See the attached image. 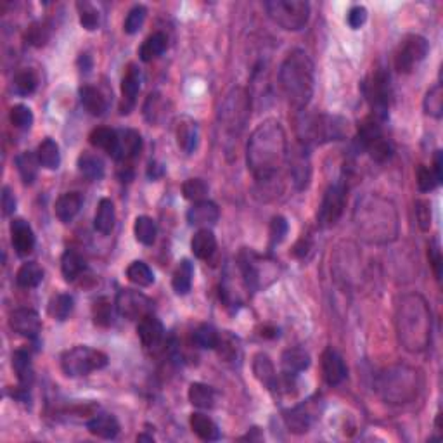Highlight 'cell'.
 I'll return each instance as SVG.
<instances>
[{
    "label": "cell",
    "mask_w": 443,
    "mask_h": 443,
    "mask_svg": "<svg viewBox=\"0 0 443 443\" xmlns=\"http://www.w3.org/2000/svg\"><path fill=\"white\" fill-rule=\"evenodd\" d=\"M286 132L277 119H265L246 146V165L258 182L272 181L287 161Z\"/></svg>",
    "instance_id": "1"
},
{
    "label": "cell",
    "mask_w": 443,
    "mask_h": 443,
    "mask_svg": "<svg viewBox=\"0 0 443 443\" xmlns=\"http://www.w3.org/2000/svg\"><path fill=\"white\" fill-rule=\"evenodd\" d=\"M357 233L370 245H386L398 235V213L391 201L379 194L358 199L353 211Z\"/></svg>",
    "instance_id": "2"
},
{
    "label": "cell",
    "mask_w": 443,
    "mask_h": 443,
    "mask_svg": "<svg viewBox=\"0 0 443 443\" xmlns=\"http://www.w3.org/2000/svg\"><path fill=\"white\" fill-rule=\"evenodd\" d=\"M395 327L398 341L407 352H425L431 341V310L428 301L417 293L402 297L395 312Z\"/></svg>",
    "instance_id": "3"
},
{
    "label": "cell",
    "mask_w": 443,
    "mask_h": 443,
    "mask_svg": "<svg viewBox=\"0 0 443 443\" xmlns=\"http://www.w3.org/2000/svg\"><path fill=\"white\" fill-rule=\"evenodd\" d=\"M279 85L289 106L303 111L314 95V63L303 49H294L286 55L279 68Z\"/></svg>",
    "instance_id": "4"
},
{
    "label": "cell",
    "mask_w": 443,
    "mask_h": 443,
    "mask_svg": "<svg viewBox=\"0 0 443 443\" xmlns=\"http://www.w3.org/2000/svg\"><path fill=\"white\" fill-rule=\"evenodd\" d=\"M422 388V376L410 365L397 364L383 370L376 379L379 397L391 405H405L419 397Z\"/></svg>",
    "instance_id": "5"
},
{
    "label": "cell",
    "mask_w": 443,
    "mask_h": 443,
    "mask_svg": "<svg viewBox=\"0 0 443 443\" xmlns=\"http://www.w3.org/2000/svg\"><path fill=\"white\" fill-rule=\"evenodd\" d=\"M251 99L250 94L242 87H235L225 95L220 113H218V125L225 135V141L237 142L239 135L246 129V123L250 119Z\"/></svg>",
    "instance_id": "6"
},
{
    "label": "cell",
    "mask_w": 443,
    "mask_h": 443,
    "mask_svg": "<svg viewBox=\"0 0 443 443\" xmlns=\"http://www.w3.org/2000/svg\"><path fill=\"white\" fill-rule=\"evenodd\" d=\"M348 123L339 117L331 114H315L305 118L300 123V139L303 146L309 144H326L333 141H341L346 135Z\"/></svg>",
    "instance_id": "7"
},
{
    "label": "cell",
    "mask_w": 443,
    "mask_h": 443,
    "mask_svg": "<svg viewBox=\"0 0 443 443\" xmlns=\"http://www.w3.org/2000/svg\"><path fill=\"white\" fill-rule=\"evenodd\" d=\"M263 7L275 25L287 31H300L309 25L310 4L305 0H269Z\"/></svg>",
    "instance_id": "8"
},
{
    "label": "cell",
    "mask_w": 443,
    "mask_h": 443,
    "mask_svg": "<svg viewBox=\"0 0 443 443\" xmlns=\"http://www.w3.org/2000/svg\"><path fill=\"white\" fill-rule=\"evenodd\" d=\"M110 362L107 355L90 346H73L61 355V369L68 378H80L105 369Z\"/></svg>",
    "instance_id": "9"
},
{
    "label": "cell",
    "mask_w": 443,
    "mask_h": 443,
    "mask_svg": "<svg viewBox=\"0 0 443 443\" xmlns=\"http://www.w3.org/2000/svg\"><path fill=\"white\" fill-rule=\"evenodd\" d=\"M357 144L362 151L369 153V156L378 163L386 161V159H390L391 154H393V147H391L388 139L383 135L381 125H379L378 119L374 118H367L365 122L358 127Z\"/></svg>",
    "instance_id": "10"
},
{
    "label": "cell",
    "mask_w": 443,
    "mask_h": 443,
    "mask_svg": "<svg viewBox=\"0 0 443 443\" xmlns=\"http://www.w3.org/2000/svg\"><path fill=\"white\" fill-rule=\"evenodd\" d=\"M429 53V42L421 35H407L395 53V70L398 73H412Z\"/></svg>",
    "instance_id": "11"
},
{
    "label": "cell",
    "mask_w": 443,
    "mask_h": 443,
    "mask_svg": "<svg viewBox=\"0 0 443 443\" xmlns=\"http://www.w3.org/2000/svg\"><path fill=\"white\" fill-rule=\"evenodd\" d=\"M365 95L369 99L370 107L378 119L388 118V110L391 102V83L390 75L383 68L374 71L365 83Z\"/></svg>",
    "instance_id": "12"
},
{
    "label": "cell",
    "mask_w": 443,
    "mask_h": 443,
    "mask_svg": "<svg viewBox=\"0 0 443 443\" xmlns=\"http://www.w3.org/2000/svg\"><path fill=\"white\" fill-rule=\"evenodd\" d=\"M345 205H346L345 182L331 183L326 189L324 196H322L321 206H319L317 213L319 225L324 227V229L336 225L339 218H341L343 211H345Z\"/></svg>",
    "instance_id": "13"
},
{
    "label": "cell",
    "mask_w": 443,
    "mask_h": 443,
    "mask_svg": "<svg viewBox=\"0 0 443 443\" xmlns=\"http://www.w3.org/2000/svg\"><path fill=\"white\" fill-rule=\"evenodd\" d=\"M117 310L129 321H141L147 314H153V301L139 291L122 289L117 294Z\"/></svg>",
    "instance_id": "14"
},
{
    "label": "cell",
    "mask_w": 443,
    "mask_h": 443,
    "mask_svg": "<svg viewBox=\"0 0 443 443\" xmlns=\"http://www.w3.org/2000/svg\"><path fill=\"white\" fill-rule=\"evenodd\" d=\"M9 326L19 336L30 339H37L38 333L42 331V321L38 314L31 309H16L9 315Z\"/></svg>",
    "instance_id": "15"
},
{
    "label": "cell",
    "mask_w": 443,
    "mask_h": 443,
    "mask_svg": "<svg viewBox=\"0 0 443 443\" xmlns=\"http://www.w3.org/2000/svg\"><path fill=\"white\" fill-rule=\"evenodd\" d=\"M141 70L137 65H129L125 75L122 80V105H119V113L129 114L137 102L139 90H141Z\"/></svg>",
    "instance_id": "16"
},
{
    "label": "cell",
    "mask_w": 443,
    "mask_h": 443,
    "mask_svg": "<svg viewBox=\"0 0 443 443\" xmlns=\"http://www.w3.org/2000/svg\"><path fill=\"white\" fill-rule=\"evenodd\" d=\"M322 365V376H324L326 383L329 386L341 385L348 374V367H346L345 361L334 348H326L321 357Z\"/></svg>",
    "instance_id": "17"
},
{
    "label": "cell",
    "mask_w": 443,
    "mask_h": 443,
    "mask_svg": "<svg viewBox=\"0 0 443 443\" xmlns=\"http://www.w3.org/2000/svg\"><path fill=\"white\" fill-rule=\"evenodd\" d=\"M11 241L19 257H26L35 248V233L31 225L23 218H14L11 222Z\"/></svg>",
    "instance_id": "18"
},
{
    "label": "cell",
    "mask_w": 443,
    "mask_h": 443,
    "mask_svg": "<svg viewBox=\"0 0 443 443\" xmlns=\"http://www.w3.org/2000/svg\"><path fill=\"white\" fill-rule=\"evenodd\" d=\"M137 336L141 339L142 346L146 348H156L161 345L163 336H165V327H163L161 321L153 314H147L139 321L137 326Z\"/></svg>",
    "instance_id": "19"
},
{
    "label": "cell",
    "mask_w": 443,
    "mask_h": 443,
    "mask_svg": "<svg viewBox=\"0 0 443 443\" xmlns=\"http://www.w3.org/2000/svg\"><path fill=\"white\" fill-rule=\"evenodd\" d=\"M218 218H220V210L208 199L194 203L187 211V222L194 227H201V229H208V225H215Z\"/></svg>",
    "instance_id": "20"
},
{
    "label": "cell",
    "mask_w": 443,
    "mask_h": 443,
    "mask_svg": "<svg viewBox=\"0 0 443 443\" xmlns=\"http://www.w3.org/2000/svg\"><path fill=\"white\" fill-rule=\"evenodd\" d=\"M291 177H293V183L297 186L298 191H303L309 186L310 177H312V165H310L309 147L300 146V149L294 151L293 158H291Z\"/></svg>",
    "instance_id": "21"
},
{
    "label": "cell",
    "mask_w": 443,
    "mask_h": 443,
    "mask_svg": "<svg viewBox=\"0 0 443 443\" xmlns=\"http://www.w3.org/2000/svg\"><path fill=\"white\" fill-rule=\"evenodd\" d=\"M87 429L102 440H114L119 433V422L113 414H95L87 421Z\"/></svg>",
    "instance_id": "22"
},
{
    "label": "cell",
    "mask_w": 443,
    "mask_h": 443,
    "mask_svg": "<svg viewBox=\"0 0 443 443\" xmlns=\"http://www.w3.org/2000/svg\"><path fill=\"white\" fill-rule=\"evenodd\" d=\"M253 374L258 381L262 383L263 386H267L270 391L277 390V383H279V374L275 370V367L270 361V357L267 353H257L253 357Z\"/></svg>",
    "instance_id": "23"
},
{
    "label": "cell",
    "mask_w": 443,
    "mask_h": 443,
    "mask_svg": "<svg viewBox=\"0 0 443 443\" xmlns=\"http://www.w3.org/2000/svg\"><path fill=\"white\" fill-rule=\"evenodd\" d=\"M89 142L97 149H102L105 153L113 156L114 159L118 158L119 151V134L117 130L107 129V127H97L90 132Z\"/></svg>",
    "instance_id": "24"
},
{
    "label": "cell",
    "mask_w": 443,
    "mask_h": 443,
    "mask_svg": "<svg viewBox=\"0 0 443 443\" xmlns=\"http://www.w3.org/2000/svg\"><path fill=\"white\" fill-rule=\"evenodd\" d=\"M82 206H83L82 194L77 193V191L65 193L63 196H59V199L55 201V217H58L63 223H70L80 213Z\"/></svg>",
    "instance_id": "25"
},
{
    "label": "cell",
    "mask_w": 443,
    "mask_h": 443,
    "mask_svg": "<svg viewBox=\"0 0 443 443\" xmlns=\"http://www.w3.org/2000/svg\"><path fill=\"white\" fill-rule=\"evenodd\" d=\"M199 142V127L193 118L183 117L177 125V144L186 154H193Z\"/></svg>",
    "instance_id": "26"
},
{
    "label": "cell",
    "mask_w": 443,
    "mask_h": 443,
    "mask_svg": "<svg viewBox=\"0 0 443 443\" xmlns=\"http://www.w3.org/2000/svg\"><path fill=\"white\" fill-rule=\"evenodd\" d=\"M80 101L92 117H102L107 110V101L101 90L94 85H83L80 89Z\"/></svg>",
    "instance_id": "27"
},
{
    "label": "cell",
    "mask_w": 443,
    "mask_h": 443,
    "mask_svg": "<svg viewBox=\"0 0 443 443\" xmlns=\"http://www.w3.org/2000/svg\"><path fill=\"white\" fill-rule=\"evenodd\" d=\"M114 222H117V210L111 199L102 198L97 205V211L94 217V227L99 234L107 235L113 233Z\"/></svg>",
    "instance_id": "28"
},
{
    "label": "cell",
    "mask_w": 443,
    "mask_h": 443,
    "mask_svg": "<svg viewBox=\"0 0 443 443\" xmlns=\"http://www.w3.org/2000/svg\"><path fill=\"white\" fill-rule=\"evenodd\" d=\"M189 425H191V429H193V433L198 438H201V440L215 442L220 438V429H218L217 422H215L211 417L205 416V414H201V412L191 414Z\"/></svg>",
    "instance_id": "29"
},
{
    "label": "cell",
    "mask_w": 443,
    "mask_h": 443,
    "mask_svg": "<svg viewBox=\"0 0 443 443\" xmlns=\"http://www.w3.org/2000/svg\"><path fill=\"white\" fill-rule=\"evenodd\" d=\"M191 250H193L196 258H199V260H208V258L213 257L215 250H217V237H215V234L210 229H199L193 235Z\"/></svg>",
    "instance_id": "30"
},
{
    "label": "cell",
    "mask_w": 443,
    "mask_h": 443,
    "mask_svg": "<svg viewBox=\"0 0 443 443\" xmlns=\"http://www.w3.org/2000/svg\"><path fill=\"white\" fill-rule=\"evenodd\" d=\"M281 364L282 373L291 374V376H298L303 370L309 369L310 355L303 348H289L282 353Z\"/></svg>",
    "instance_id": "31"
},
{
    "label": "cell",
    "mask_w": 443,
    "mask_h": 443,
    "mask_svg": "<svg viewBox=\"0 0 443 443\" xmlns=\"http://www.w3.org/2000/svg\"><path fill=\"white\" fill-rule=\"evenodd\" d=\"M142 151V137L137 130H125L119 134L118 161H130Z\"/></svg>",
    "instance_id": "32"
},
{
    "label": "cell",
    "mask_w": 443,
    "mask_h": 443,
    "mask_svg": "<svg viewBox=\"0 0 443 443\" xmlns=\"http://www.w3.org/2000/svg\"><path fill=\"white\" fill-rule=\"evenodd\" d=\"M166 46H169V38L163 31H154L153 35H149L146 40L142 42L141 49H139V58L144 63H151L154 59H158L159 55L166 50Z\"/></svg>",
    "instance_id": "33"
},
{
    "label": "cell",
    "mask_w": 443,
    "mask_h": 443,
    "mask_svg": "<svg viewBox=\"0 0 443 443\" xmlns=\"http://www.w3.org/2000/svg\"><path fill=\"white\" fill-rule=\"evenodd\" d=\"M13 369L18 378L19 386H25V388H31L33 385V365H31L30 353L26 350H16L13 353Z\"/></svg>",
    "instance_id": "34"
},
{
    "label": "cell",
    "mask_w": 443,
    "mask_h": 443,
    "mask_svg": "<svg viewBox=\"0 0 443 443\" xmlns=\"http://www.w3.org/2000/svg\"><path fill=\"white\" fill-rule=\"evenodd\" d=\"M14 163H16V169H18V174H19V177H21V181L25 182L26 186H31L38 175L40 161L37 158V153L23 151V153H19L18 156H16Z\"/></svg>",
    "instance_id": "35"
},
{
    "label": "cell",
    "mask_w": 443,
    "mask_h": 443,
    "mask_svg": "<svg viewBox=\"0 0 443 443\" xmlns=\"http://www.w3.org/2000/svg\"><path fill=\"white\" fill-rule=\"evenodd\" d=\"M87 262L77 250H66L61 258V272L68 282H73L82 272H85Z\"/></svg>",
    "instance_id": "36"
},
{
    "label": "cell",
    "mask_w": 443,
    "mask_h": 443,
    "mask_svg": "<svg viewBox=\"0 0 443 443\" xmlns=\"http://www.w3.org/2000/svg\"><path fill=\"white\" fill-rule=\"evenodd\" d=\"M37 158L40 166H43V169L58 170L59 165H61V153H59L58 142L50 137L43 139L37 149Z\"/></svg>",
    "instance_id": "37"
},
{
    "label": "cell",
    "mask_w": 443,
    "mask_h": 443,
    "mask_svg": "<svg viewBox=\"0 0 443 443\" xmlns=\"http://www.w3.org/2000/svg\"><path fill=\"white\" fill-rule=\"evenodd\" d=\"M78 170L89 181H101L105 177V161L92 153H82L78 156Z\"/></svg>",
    "instance_id": "38"
},
{
    "label": "cell",
    "mask_w": 443,
    "mask_h": 443,
    "mask_svg": "<svg viewBox=\"0 0 443 443\" xmlns=\"http://www.w3.org/2000/svg\"><path fill=\"white\" fill-rule=\"evenodd\" d=\"M189 402L198 409H211L217 402V393L211 386L205 385V383H193L187 391Z\"/></svg>",
    "instance_id": "39"
},
{
    "label": "cell",
    "mask_w": 443,
    "mask_h": 443,
    "mask_svg": "<svg viewBox=\"0 0 443 443\" xmlns=\"http://www.w3.org/2000/svg\"><path fill=\"white\" fill-rule=\"evenodd\" d=\"M284 421L291 433H306L310 425H312V412L305 405H298L294 409L287 410Z\"/></svg>",
    "instance_id": "40"
},
{
    "label": "cell",
    "mask_w": 443,
    "mask_h": 443,
    "mask_svg": "<svg viewBox=\"0 0 443 443\" xmlns=\"http://www.w3.org/2000/svg\"><path fill=\"white\" fill-rule=\"evenodd\" d=\"M43 279V270L37 262H26L19 267L16 274V284L23 289H33Z\"/></svg>",
    "instance_id": "41"
},
{
    "label": "cell",
    "mask_w": 443,
    "mask_h": 443,
    "mask_svg": "<svg viewBox=\"0 0 443 443\" xmlns=\"http://www.w3.org/2000/svg\"><path fill=\"white\" fill-rule=\"evenodd\" d=\"M193 277H194V265L189 260H182L178 267L175 269L174 277H171V286L177 294H187L193 287Z\"/></svg>",
    "instance_id": "42"
},
{
    "label": "cell",
    "mask_w": 443,
    "mask_h": 443,
    "mask_svg": "<svg viewBox=\"0 0 443 443\" xmlns=\"http://www.w3.org/2000/svg\"><path fill=\"white\" fill-rule=\"evenodd\" d=\"M134 234H135V239H137L141 245L144 246L154 245L156 235H158L156 222H154L151 217H146V215L137 217L134 223Z\"/></svg>",
    "instance_id": "43"
},
{
    "label": "cell",
    "mask_w": 443,
    "mask_h": 443,
    "mask_svg": "<svg viewBox=\"0 0 443 443\" xmlns=\"http://www.w3.org/2000/svg\"><path fill=\"white\" fill-rule=\"evenodd\" d=\"M50 37H53V26L49 21H35L26 30V42L37 49L46 47Z\"/></svg>",
    "instance_id": "44"
},
{
    "label": "cell",
    "mask_w": 443,
    "mask_h": 443,
    "mask_svg": "<svg viewBox=\"0 0 443 443\" xmlns=\"http://www.w3.org/2000/svg\"><path fill=\"white\" fill-rule=\"evenodd\" d=\"M73 309H75L73 297H70V294H66V293L55 294L49 303V315L53 319H55V321L63 322L70 317L71 312H73Z\"/></svg>",
    "instance_id": "45"
},
{
    "label": "cell",
    "mask_w": 443,
    "mask_h": 443,
    "mask_svg": "<svg viewBox=\"0 0 443 443\" xmlns=\"http://www.w3.org/2000/svg\"><path fill=\"white\" fill-rule=\"evenodd\" d=\"M127 277H129L130 282L141 287H147L154 282V274L151 267L141 260L130 263L129 269H127Z\"/></svg>",
    "instance_id": "46"
},
{
    "label": "cell",
    "mask_w": 443,
    "mask_h": 443,
    "mask_svg": "<svg viewBox=\"0 0 443 443\" xmlns=\"http://www.w3.org/2000/svg\"><path fill=\"white\" fill-rule=\"evenodd\" d=\"M193 339H194L196 345L199 346V348L217 350L218 341H220V334H218V331L215 329L213 326L203 324L194 331Z\"/></svg>",
    "instance_id": "47"
},
{
    "label": "cell",
    "mask_w": 443,
    "mask_h": 443,
    "mask_svg": "<svg viewBox=\"0 0 443 443\" xmlns=\"http://www.w3.org/2000/svg\"><path fill=\"white\" fill-rule=\"evenodd\" d=\"M77 9L80 25L85 28L87 31L97 30L99 25H101V14H99L97 7L90 2H78Z\"/></svg>",
    "instance_id": "48"
},
{
    "label": "cell",
    "mask_w": 443,
    "mask_h": 443,
    "mask_svg": "<svg viewBox=\"0 0 443 443\" xmlns=\"http://www.w3.org/2000/svg\"><path fill=\"white\" fill-rule=\"evenodd\" d=\"M425 113L428 117H433L440 119L443 117V90L440 83H437L434 87L426 92L425 97Z\"/></svg>",
    "instance_id": "49"
},
{
    "label": "cell",
    "mask_w": 443,
    "mask_h": 443,
    "mask_svg": "<svg viewBox=\"0 0 443 443\" xmlns=\"http://www.w3.org/2000/svg\"><path fill=\"white\" fill-rule=\"evenodd\" d=\"M38 78L31 70H21L13 80V89L18 95H31L37 90Z\"/></svg>",
    "instance_id": "50"
},
{
    "label": "cell",
    "mask_w": 443,
    "mask_h": 443,
    "mask_svg": "<svg viewBox=\"0 0 443 443\" xmlns=\"http://www.w3.org/2000/svg\"><path fill=\"white\" fill-rule=\"evenodd\" d=\"M9 119L16 129L30 130L31 125H33V113H31L30 107L25 105H16L11 107Z\"/></svg>",
    "instance_id": "51"
},
{
    "label": "cell",
    "mask_w": 443,
    "mask_h": 443,
    "mask_svg": "<svg viewBox=\"0 0 443 443\" xmlns=\"http://www.w3.org/2000/svg\"><path fill=\"white\" fill-rule=\"evenodd\" d=\"M182 194L189 201H203L206 198V194H208V186L201 178H189V181L182 183Z\"/></svg>",
    "instance_id": "52"
},
{
    "label": "cell",
    "mask_w": 443,
    "mask_h": 443,
    "mask_svg": "<svg viewBox=\"0 0 443 443\" xmlns=\"http://www.w3.org/2000/svg\"><path fill=\"white\" fill-rule=\"evenodd\" d=\"M146 16H147V9L144 6H135L132 7L127 14L125 23H123V31L129 35H135L139 30H141L144 21H146Z\"/></svg>",
    "instance_id": "53"
},
{
    "label": "cell",
    "mask_w": 443,
    "mask_h": 443,
    "mask_svg": "<svg viewBox=\"0 0 443 443\" xmlns=\"http://www.w3.org/2000/svg\"><path fill=\"white\" fill-rule=\"evenodd\" d=\"M111 310H113V305L107 298H97L92 305V317H94V322L101 327H107L111 324Z\"/></svg>",
    "instance_id": "54"
},
{
    "label": "cell",
    "mask_w": 443,
    "mask_h": 443,
    "mask_svg": "<svg viewBox=\"0 0 443 443\" xmlns=\"http://www.w3.org/2000/svg\"><path fill=\"white\" fill-rule=\"evenodd\" d=\"M416 182H417V189L421 193H429V191L437 189L440 186V181L434 175L433 169H428L426 165H419V169L416 171Z\"/></svg>",
    "instance_id": "55"
},
{
    "label": "cell",
    "mask_w": 443,
    "mask_h": 443,
    "mask_svg": "<svg viewBox=\"0 0 443 443\" xmlns=\"http://www.w3.org/2000/svg\"><path fill=\"white\" fill-rule=\"evenodd\" d=\"M287 229H289V225H287L284 217H274L272 222H270V245L275 246L284 241Z\"/></svg>",
    "instance_id": "56"
},
{
    "label": "cell",
    "mask_w": 443,
    "mask_h": 443,
    "mask_svg": "<svg viewBox=\"0 0 443 443\" xmlns=\"http://www.w3.org/2000/svg\"><path fill=\"white\" fill-rule=\"evenodd\" d=\"M428 258H429L431 267H433L434 277L440 281L442 279V250H440V242H438V239H433V241L429 242Z\"/></svg>",
    "instance_id": "57"
},
{
    "label": "cell",
    "mask_w": 443,
    "mask_h": 443,
    "mask_svg": "<svg viewBox=\"0 0 443 443\" xmlns=\"http://www.w3.org/2000/svg\"><path fill=\"white\" fill-rule=\"evenodd\" d=\"M416 217L417 223L422 230H429L431 227V205L426 199H419L416 203Z\"/></svg>",
    "instance_id": "58"
},
{
    "label": "cell",
    "mask_w": 443,
    "mask_h": 443,
    "mask_svg": "<svg viewBox=\"0 0 443 443\" xmlns=\"http://www.w3.org/2000/svg\"><path fill=\"white\" fill-rule=\"evenodd\" d=\"M159 105H161V95L159 94H151L147 97L146 106H144V117H146L147 122L156 123L159 117Z\"/></svg>",
    "instance_id": "59"
},
{
    "label": "cell",
    "mask_w": 443,
    "mask_h": 443,
    "mask_svg": "<svg viewBox=\"0 0 443 443\" xmlns=\"http://www.w3.org/2000/svg\"><path fill=\"white\" fill-rule=\"evenodd\" d=\"M217 350H218V353H220V357L227 358V361H233L235 355H237V350H239L237 339H234L233 336H227V338L220 336Z\"/></svg>",
    "instance_id": "60"
},
{
    "label": "cell",
    "mask_w": 443,
    "mask_h": 443,
    "mask_svg": "<svg viewBox=\"0 0 443 443\" xmlns=\"http://www.w3.org/2000/svg\"><path fill=\"white\" fill-rule=\"evenodd\" d=\"M346 21L352 30H358L367 21V9L364 6H353L346 14Z\"/></svg>",
    "instance_id": "61"
},
{
    "label": "cell",
    "mask_w": 443,
    "mask_h": 443,
    "mask_svg": "<svg viewBox=\"0 0 443 443\" xmlns=\"http://www.w3.org/2000/svg\"><path fill=\"white\" fill-rule=\"evenodd\" d=\"M2 210L6 217H9V215H13L16 211V198L11 187L7 186L2 187Z\"/></svg>",
    "instance_id": "62"
},
{
    "label": "cell",
    "mask_w": 443,
    "mask_h": 443,
    "mask_svg": "<svg viewBox=\"0 0 443 443\" xmlns=\"http://www.w3.org/2000/svg\"><path fill=\"white\" fill-rule=\"evenodd\" d=\"M431 169H433L434 175L438 177V181L442 182V178H443V153L442 151H437V153H434L433 166H431Z\"/></svg>",
    "instance_id": "63"
},
{
    "label": "cell",
    "mask_w": 443,
    "mask_h": 443,
    "mask_svg": "<svg viewBox=\"0 0 443 443\" xmlns=\"http://www.w3.org/2000/svg\"><path fill=\"white\" fill-rule=\"evenodd\" d=\"M137 442H154L153 437H147V434H139Z\"/></svg>",
    "instance_id": "64"
}]
</instances>
